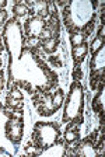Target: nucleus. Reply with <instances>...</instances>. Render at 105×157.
<instances>
[{
    "instance_id": "obj_1",
    "label": "nucleus",
    "mask_w": 105,
    "mask_h": 157,
    "mask_svg": "<svg viewBox=\"0 0 105 157\" xmlns=\"http://www.w3.org/2000/svg\"><path fill=\"white\" fill-rule=\"evenodd\" d=\"M97 2H70L63 9L65 25L70 34L84 31L85 35H90L94 28L95 7Z\"/></svg>"
},
{
    "instance_id": "obj_2",
    "label": "nucleus",
    "mask_w": 105,
    "mask_h": 157,
    "mask_svg": "<svg viewBox=\"0 0 105 157\" xmlns=\"http://www.w3.org/2000/svg\"><path fill=\"white\" fill-rule=\"evenodd\" d=\"M83 109H84V91L80 82H73L70 84V91L67 95L65 112L62 121L63 124H72L80 126L83 124Z\"/></svg>"
},
{
    "instance_id": "obj_3",
    "label": "nucleus",
    "mask_w": 105,
    "mask_h": 157,
    "mask_svg": "<svg viewBox=\"0 0 105 157\" xmlns=\"http://www.w3.org/2000/svg\"><path fill=\"white\" fill-rule=\"evenodd\" d=\"M59 137L60 128L56 122H36L34 125L31 139L39 150L52 146L53 143L59 140Z\"/></svg>"
},
{
    "instance_id": "obj_4",
    "label": "nucleus",
    "mask_w": 105,
    "mask_h": 157,
    "mask_svg": "<svg viewBox=\"0 0 105 157\" xmlns=\"http://www.w3.org/2000/svg\"><path fill=\"white\" fill-rule=\"evenodd\" d=\"M3 38L6 42V49L10 56V63L14 59H17L21 53L24 44V35L21 33V24L17 18H11L9 23H6L3 28Z\"/></svg>"
},
{
    "instance_id": "obj_5",
    "label": "nucleus",
    "mask_w": 105,
    "mask_h": 157,
    "mask_svg": "<svg viewBox=\"0 0 105 157\" xmlns=\"http://www.w3.org/2000/svg\"><path fill=\"white\" fill-rule=\"evenodd\" d=\"M104 66H105V48H101L91 56L90 60V87L97 90V84L104 82Z\"/></svg>"
},
{
    "instance_id": "obj_6",
    "label": "nucleus",
    "mask_w": 105,
    "mask_h": 157,
    "mask_svg": "<svg viewBox=\"0 0 105 157\" xmlns=\"http://www.w3.org/2000/svg\"><path fill=\"white\" fill-rule=\"evenodd\" d=\"M32 104L36 108V111L41 117H51L55 114V108L52 104V95L51 93L36 91L32 95Z\"/></svg>"
},
{
    "instance_id": "obj_7",
    "label": "nucleus",
    "mask_w": 105,
    "mask_h": 157,
    "mask_svg": "<svg viewBox=\"0 0 105 157\" xmlns=\"http://www.w3.org/2000/svg\"><path fill=\"white\" fill-rule=\"evenodd\" d=\"M24 132V122L23 118H9L4 124V135H6L7 140L11 143L18 144L21 142Z\"/></svg>"
},
{
    "instance_id": "obj_8",
    "label": "nucleus",
    "mask_w": 105,
    "mask_h": 157,
    "mask_svg": "<svg viewBox=\"0 0 105 157\" xmlns=\"http://www.w3.org/2000/svg\"><path fill=\"white\" fill-rule=\"evenodd\" d=\"M43 28H45V20L38 16H31L30 18L24 23L25 38H28V36H36V38H39L41 31H42Z\"/></svg>"
},
{
    "instance_id": "obj_9",
    "label": "nucleus",
    "mask_w": 105,
    "mask_h": 157,
    "mask_svg": "<svg viewBox=\"0 0 105 157\" xmlns=\"http://www.w3.org/2000/svg\"><path fill=\"white\" fill-rule=\"evenodd\" d=\"M97 136V132L92 133L91 137H85L84 140H81V143L77 146V150H76V154L77 156H85V157H94L98 154V150L92 146V139Z\"/></svg>"
},
{
    "instance_id": "obj_10",
    "label": "nucleus",
    "mask_w": 105,
    "mask_h": 157,
    "mask_svg": "<svg viewBox=\"0 0 105 157\" xmlns=\"http://www.w3.org/2000/svg\"><path fill=\"white\" fill-rule=\"evenodd\" d=\"M104 97H105V90H104V82L99 83L98 86V93L92 100V109L97 112L99 118H101V124L104 122Z\"/></svg>"
},
{
    "instance_id": "obj_11",
    "label": "nucleus",
    "mask_w": 105,
    "mask_h": 157,
    "mask_svg": "<svg viewBox=\"0 0 105 157\" xmlns=\"http://www.w3.org/2000/svg\"><path fill=\"white\" fill-rule=\"evenodd\" d=\"M88 53V45L87 44H81V45L73 46L72 48V56H73V63H74V69H79L81 62Z\"/></svg>"
},
{
    "instance_id": "obj_12",
    "label": "nucleus",
    "mask_w": 105,
    "mask_h": 157,
    "mask_svg": "<svg viewBox=\"0 0 105 157\" xmlns=\"http://www.w3.org/2000/svg\"><path fill=\"white\" fill-rule=\"evenodd\" d=\"M63 154H66V149H65V146H63L62 142L58 140L56 143H53L52 146L41 150L39 156L45 157V156H63Z\"/></svg>"
},
{
    "instance_id": "obj_13",
    "label": "nucleus",
    "mask_w": 105,
    "mask_h": 157,
    "mask_svg": "<svg viewBox=\"0 0 105 157\" xmlns=\"http://www.w3.org/2000/svg\"><path fill=\"white\" fill-rule=\"evenodd\" d=\"M30 14H32V16H38L43 20H45L46 17H49V14H48V9H46V2H34L32 10H30Z\"/></svg>"
},
{
    "instance_id": "obj_14",
    "label": "nucleus",
    "mask_w": 105,
    "mask_h": 157,
    "mask_svg": "<svg viewBox=\"0 0 105 157\" xmlns=\"http://www.w3.org/2000/svg\"><path fill=\"white\" fill-rule=\"evenodd\" d=\"M79 139H80V132L77 131V126L72 124H67V128H66V132H65V142L66 143H74Z\"/></svg>"
},
{
    "instance_id": "obj_15",
    "label": "nucleus",
    "mask_w": 105,
    "mask_h": 157,
    "mask_svg": "<svg viewBox=\"0 0 105 157\" xmlns=\"http://www.w3.org/2000/svg\"><path fill=\"white\" fill-rule=\"evenodd\" d=\"M46 27L51 29L52 33V36H60V23H59V16L58 14H53V16H49V20L46 23Z\"/></svg>"
},
{
    "instance_id": "obj_16",
    "label": "nucleus",
    "mask_w": 105,
    "mask_h": 157,
    "mask_svg": "<svg viewBox=\"0 0 105 157\" xmlns=\"http://www.w3.org/2000/svg\"><path fill=\"white\" fill-rule=\"evenodd\" d=\"M59 42H60V39L58 38V36H52V38L48 39V41H43L42 48H43V51H45L46 53H52V52H55L56 49H58Z\"/></svg>"
},
{
    "instance_id": "obj_17",
    "label": "nucleus",
    "mask_w": 105,
    "mask_h": 157,
    "mask_svg": "<svg viewBox=\"0 0 105 157\" xmlns=\"http://www.w3.org/2000/svg\"><path fill=\"white\" fill-rule=\"evenodd\" d=\"M13 14L16 17H25L30 14V9L25 4H23V2H17L13 6Z\"/></svg>"
},
{
    "instance_id": "obj_18",
    "label": "nucleus",
    "mask_w": 105,
    "mask_h": 157,
    "mask_svg": "<svg viewBox=\"0 0 105 157\" xmlns=\"http://www.w3.org/2000/svg\"><path fill=\"white\" fill-rule=\"evenodd\" d=\"M23 45L27 49H38L39 46H42V41L36 36H28V38H24Z\"/></svg>"
},
{
    "instance_id": "obj_19",
    "label": "nucleus",
    "mask_w": 105,
    "mask_h": 157,
    "mask_svg": "<svg viewBox=\"0 0 105 157\" xmlns=\"http://www.w3.org/2000/svg\"><path fill=\"white\" fill-rule=\"evenodd\" d=\"M63 98H65V94H63V90L62 88H58L56 93L53 94L52 97V104H53V108H55V111H58L63 104Z\"/></svg>"
},
{
    "instance_id": "obj_20",
    "label": "nucleus",
    "mask_w": 105,
    "mask_h": 157,
    "mask_svg": "<svg viewBox=\"0 0 105 157\" xmlns=\"http://www.w3.org/2000/svg\"><path fill=\"white\" fill-rule=\"evenodd\" d=\"M85 38H87V35H85L84 33H74V34H70V44H72V46L81 45V44H84Z\"/></svg>"
},
{
    "instance_id": "obj_21",
    "label": "nucleus",
    "mask_w": 105,
    "mask_h": 157,
    "mask_svg": "<svg viewBox=\"0 0 105 157\" xmlns=\"http://www.w3.org/2000/svg\"><path fill=\"white\" fill-rule=\"evenodd\" d=\"M101 46H104V38L97 35L94 39H92V42L90 44V48H88L90 49V53H91V55H94V53L97 52Z\"/></svg>"
},
{
    "instance_id": "obj_22",
    "label": "nucleus",
    "mask_w": 105,
    "mask_h": 157,
    "mask_svg": "<svg viewBox=\"0 0 105 157\" xmlns=\"http://www.w3.org/2000/svg\"><path fill=\"white\" fill-rule=\"evenodd\" d=\"M6 104L9 105L10 108H13V109H18V108H23V101L21 100H16V98H11L10 95H7V98H6Z\"/></svg>"
},
{
    "instance_id": "obj_23",
    "label": "nucleus",
    "mask_w": 105,
    "mask_h": 157,
    "mask_svg": "<svg viewBox=\"0 0 105 157\" xmlns=\"http://www.w3.org/2000/svg\"><path fill=\"white\" fill-rule=\"evenodd\" d=\"M25 153H27V154H31V156H34V154H39L41 150L35 146V144L32 146L31 143H28V144L25 146Z\"/></svg>"
},
{
    "instance_id": "obj_24",
    "label": "nucleus",
    "mask_w": 105,
    "mask_h": 157,
    "mask_svg": "<svg viewBox=\"0 0 105 157\" xmlns=\"http://www.w3.org/2000/svg\"><path fill=\"white\" fill-rule=\"evenodd\" d=\"M9 95H10L11 98H16V100H23V93H21L17 87L10 88V93H9Z\"/></svg>"
},
{
    "instance_id": "obj_25",
    "label": "nucleus",
    "mask_w": 105,
    "mask_h": 157,
    "mask_svg": "<svg viewBox=\"0 0 105 157\" xmlns=\"http://www.w3.org/2000/svg\"><path fill=\"white\" fill-rule=\"evenodd\" d=\"M49 62L52 63L55 67H62V60H60V56H49Z\"/></svg>"
},
{
    "instance_id": "obj_26",
    "label": "nucleus",
    "mask_w": 105,
    "mask_h": 157,
    "mask_svg": "<svg viewBox=\"0 0 105 157\" xmlns=\"http://www.w3.org/2000/svg\"><path fill=\"white\" fill-rule=\"evenodd\" d=\"M83 77V73H81V69H74L73 70V78H74V82H80V78Z\"/></svg>"
},
{
    "instance_id": "obj_27",
    "label": "nucleus",
    "mask_w": 105,
    "mask_h": 157,
    "mask_svg": "<svg viewBox=\"0 0 105 157\" xmlns=\"http://www.w3.org/2000/svg\"><path fill=\"white\" fill-rule=\"evenodd\" d=\"M6 18H7V11L4 9H0V25L6 21Z\"/></svg>"
},
{
    "instance_id": "obj_28",
    "label": "nucleus",
    "mask_w": 105,
    "mask_h": 157,
    "mask_svg": "<svg viewBox=\"0 0 105 157\" xmlns=\"http://www.w3.org/2000/svg\"><path fill=\"white\" fill-rule=\"evenodd\" d=\"M3 86H4V73H3V70L0 69V93L3 90Z\"/></svg>"
},
{
    "instance_id": "obj_29",
    "label": "nucleus",
    "mask_w": 105,
    "mask_h": 157,
    "mask_svg": "<svg viewBox=\"0 0 105 157\" xmlns=\"http://www.w3.org/2000/svg\"><path fill=\"white\" fill-rule=\"evenodd\" d=\"M3 49H4V45H3V41H2V36H0V53H2Z\"/></svg>"
},
{
    "instance_id": "obj_30",
    "label": "nucleus",
    "mask_w": 105,
    "mask_h": 157,
    "mask_svg": "<svg viewBox=\"0 0 105 157\" xmlns=\"http://www.w3.org/2000/svg\"><path fill=\"white\" fill-rule=\"evenodd\" d=\"M6 4H7L6 0H2V2H0V9H3V7L6 6Z\"/></svg>"
},
{
    "instance_id": "obj_31",
    "label": "nucleus",
    "mask_w": 105,
    "mask_h": 157,
    "mask_svg": "<svg viewBox=\"0 0 105 157\" xmlns=\"http://www.w3.org/2000/svg\"><path fill=\"white\" fill-rule=\"evenodd\" d=\"M0 67H2V58H0Z\"/></svg>"
}]
</instances>
